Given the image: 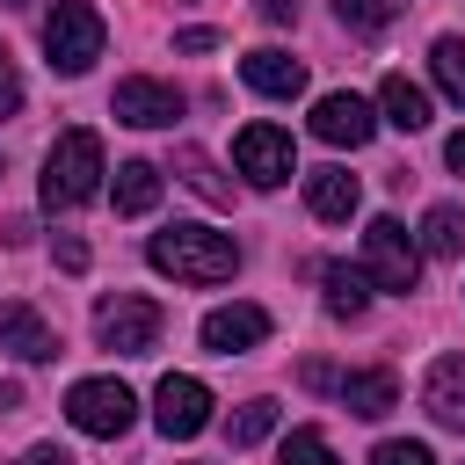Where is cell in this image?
<instances>
[{
	"mask_svg": "<svg viewBox=\"0 0 465 465\" xmlns=\"http://www.w3.org/2000/svg\"><path fill=\"white\" fill-rule=\"evenodd\" d=\"M145 262L160 276H174V283H225L240 269V247L225 232H211V225H167V232L145 240Z\"/></svg>",
	"mask_w": 465,
	"mask_h": 465,
	"instance_id": "1",
	"label": "cell"
},
{
	"mask_svg": "<svg viewBox=\"0 0 465 465\" xmlns=\"http://www.w3.org/2000/svg\"><path fill=\"white\" fill-rule=\"evenodd\" d=\"M102 174H109V167H102V138L73 124V131H58V145L44 153V203H51V211H73V203H87V196L102 189Z\"/></svg>",
	"mask_w": 465,
	"mask_h": 465,
	"instance_id": "2",
	"label": "cell"
},
{
	"mask_svg": "<svg viewBox=\"0 0 465 465\" xmlns=\"http://www.w3.org/2000/svg\"><path fill=\"white\" fill-rule=\"evenodd\" d=\"M102 15L87 7V0H58L51 7V22H44V51H51V73H65V80H80L94 58H102Z\"/></svg>",
	"mask_w": 465,
	"mask_h": 465,
	"instance_id": "3",
	"label": "cell"
},
{
	"mask_svg": "<svg viewBox=\"0 0 465 465\" xmlns=\"http://www.w3.org/2000/svg\"><path fill=\"white\" fill-rule=\"evenodd\" d=\"M160 327H167V312L153 298H138V291H116V298L94 305V341L116 349V356H145L160 341Z\"/></svg>",
	"mask_w": 465,
	"mask_h": 465,
	"instance_id": "4",
	"label": "cell"
},
{
	"mask_svg": "<svg viewBox=\"0 0 465 465\" xmlns=\"http://www.w3.org/2000/svg\"><path fill=\"white\" fill-rule=\"evenodd\" d=\"M65 421H73L80 436H124V429L138 421V400H131L124 378H80V385L65 392Z\"/></svg>",
	"mask_w": 465,
	"mask_h": 465,
	"instance_id": "5",
	"label": "cell"
},
{
	"mask_svg": "<svg viewBox=\"0 0 465 465\" xmlns=\"http://www.w3.org/2000/svg\"><path fill=\"white\" fill-rule=\"evenodd\" d=\"M363 262H371L378 291H414V276H421V247L407 240L400 218H371L363 225Z\"/></svg>",
	"mask_w": 465,
	"mask_h": 465,
	"instance_id": "6",
	"label": "cell"
},
{
	"mask_svg": "<svg viewBox=\"0 0 465 465\" xmlns=\"http://www.w3.org/2000/svg\"><path fill=\"white\" fill-rule=\"evenodd\" d=\"M153 421H160L167 443H189L196 429H211V385L189 378V371H167L160 392H153Z\"/></svg>",
	"mask_w": 465,
	"mask_h": 465,
	"instance_id": "7",
	"label": "cell"
},
{
	"mask_svg": "<svg viewBox=\"0 0 465 465\" xmlns=\"http://www.w3.org/2000/svg\"><path fill=\"white\" fill-rule=\"evenodd\" d=\"M232 160H240V174L254 182V189H276V182H291V131L283 124H247L240 138H232Z\"/></svg>",
	"mask_w": 465,
	"mask_h": 465,
	"instance_id": "8",
	"label": "cell"
},
{
	"mask_svg": "<svg viewBox=\"0 0 465 465\" xmlns=\"http://www.w3.org/2000/svg\"><path fill=\"white\" fill-rule=\"evenodd\" d=\"M371 131H378V116H371V102L363 94H349V87H334V94H320L312 102V138L320 145H371Z\"/></svg>",
	"mask_w": 465,
	"mask_h": 465,
	"instance_id": "9",
	"label": "cell"
},
{
	"mask_svg": "<svg viewBox=\"0 0 465 465\" xmlns=\"http://www.w3.org/2000/svg\"><path fill=\"white\" fill-rule=\"evenodd\" d=\"M109 109H116L124 124H138V131H160V124H174V116H182V94H174L167 80H116Z\"/></svg>",
	"mask_w": 465,
	"mask_h": 465,
	"instance_id": "10",
	"label": "cell"
},
{
	"mask_svg": "<svg viewBox=\"0 0 465 465\" xmlns=\"http://www.w3.org/2000/svg\"><path fill=\"white\" fill-rule=\"evenodd\" d=\"M0 349L22 356V363H51L58 356V334L36 305H0Z\"/></svg>",
	"mask_w": 465,
	"mask_h": 465,
	"instance_id": "11",
	"label": "cell"
},
{
	"mask_svg": "<svg viewBox=\"0 0 465 465\" xmlns=\"http://www.w3.org/2000/svg\"><path fill=\"white\" fill-rule=\"evenodd\" d=\"M254 341H269V312L262 305H218V312H203V349L232 356V349H254Z\"/></svg>",
	"mask_w": 465,
	"mask_h": 465,
	"instance_id": "12",
	"label": "cell"
},
{
	"mask_svg": "<svg viewBox=\"0 0 465 465\" xmlns=\"http://www.w3.org/2000/svg\"><path fill=\"white\" fill-rule=\"evenodd\" d=\"M240 80H247L254 94H269V102L305 94V65H298L291 51H247V58H240Z\"/></svg>",
	"mask_w": 465,
	"mask_h": 465,
	"instance_id": "13",
	"label": "cell"
},
{
	"mask_svg": "<svg viewBox=\"0 0 465 465\" xmlns=\"http://www.w3.org/2000/svg\"><path fill=\"white\" fill-rule=\"evenodd\" d=\"M334 392H341V407L363 414V421H378V414L400 407V378H392V371H341Z\"/></svg>",
	"mask_w": 465,
	"mask_h": 465,
	"instance_id": "14",
	"label": "cell"
},
{
	"mask_svg": "<svg viewBox=\"0 0 465 465\" xmlns=\"http://www.w3.org/2000/svg\"><path fill=\"white\" fill-rule=\"evenodd\" d=\"M305 203H312V218H349L356 211V174L349 167H312L305 174Z\"/></svg>",
	"mask_w": 465,
	"mask_h": 465,
	"instance_id": "15",
	"label": "cell"
},
{
	"mask_svg": "<svg viewBox=\"0 0 465 465\" xmlns=\"http://www.w3.org/2000/svg\"><path fill=\"white\" fill-rule=\"evenodd\" d=\"M429 414L443 429H465V356H443L429 371Z\"/></svg>",
	"mask_w": 465,
	"mask_h": 465,
	"instance_id": "16",
	"label": "cell"
},
{
	"mask_svg": "<svg viewBox=\"0 0 465 465\" xmlns=\"http://www.w3.org/2000/svg\"><path fill=\"white\" fill-rule=\"evenodd\" d=\"M378 102H385V124H392V131H421V124H429V94H421L407 73H385Z\"/></svg>",
	"mask_w": 465,
	"mask_h": 465,
	"instance_id": "17",
	"label": "cell"
},
{
	"mask_svg": "<svg viewBox=\"0 0 465 465\" xmlns=\"http://www.w3.org/2000/svg\"><path fill=\"white\" fill-rule=\"evenodd\" d=\"M153 203H160V167H153V160H124V167H116V211L138 218V211H153Z\"/></svg>",
	"mask_w": 465,
	"mask_h": 465,
	"instance_id": "18",
	"label": "cell"
},
{
	"mask_svg": "<svg viewBox=\"0 0 465 465\" xmlns=\"http://www.w3.org/2000/svg\"><path fill=\"white\" fill-rule=\"evenodd\" d=\"M320 283H327V312H334V320H356V312L371 305V283H363V269H349V262H327Z\"/></svg>",
	"mask_w": 465,
	"mask_h": 465,
	"instance_id": "19",
	"label": "cell"
},
{
	"mask_svg": "<svg viewBox=\"0 0 465 465\" xmlns=\"http://www.w3.org/2000/svg\"><path fill=\"white\" fill-rule=\"evenodd\" d=\"M429 73H436V87L465 109V36H436V51H429Z\"/></svg>",
	"mask_w": 465,
	"mask_h": 465,
	"instance_id": "20",
	"label": "cell"
},
{
	"mask_svg": "<svg viewBox=\"0 0 465 465\" xmlns=\"http://www.w3.org/2000/svg\"><path fill=\"white\" fill-rule=\"evenodd\" d=\"M421 240H429V254H458V247H465V211H458V203H436V211L421 218Z\"/></svg>",
	"mask_w": 465,
	"mask_h": 465,
	"instance_id": "21",
	"label": "cell"
},
{
	"mask_svg": "<svg viewBox=\"0 0 465 465\" xmlns=\"http://www.w3.org/2000/svg\"><path fill=\"white\" fill-rule=\"evenodd\" d=\"M276 429V400H247L232 421H225V436H232V450H247V443H262Z\"/></svg>",
	"mask_w": 465,
	"mask_h": 465,
	"instance_id": "22",
	"label": "cell"
},
{
	"mask_svg": "<svg viewBox=\"0 0 465 465\" xmlns=\"http://www.w3.org/2000/svg\"><path fill=\"white\" fill-rule=\"evenodd\" d=\"M276 458H283V465H341V458H334V443H327L320 429H291Z\"/></svg>",
	"mask_w": 465,
	"mask_h": 465,
	"instance_id": "23",
	"label": "cell"
},
{
	"mask_svg": "<svg viewBox=\"0 0 465 465\" xmlns=\"http://www.w3.org/2000/svg\"><path fill=\"white\" fill-rule=\"evenodd\" d=\"M174 167H182V182H189L196 196H211V203H225V182L211 174V160H203L196 145H182V153H174Z\"/></svg>",
	"mask_w": 465,
	"mask_h": 465,
	"instance_id": "24",
	"label": "cell"
},
{
	"mask_svg": "<svg viewBox=\"0 0 465 465\" xmlns=\"http://www.w3.org/2000/svg\"><path fill=\"white\" fill-rule=\"evenodd\" d=\"M334 15H341L349 29H371V36H378V29L400 15V0H334Z\"/></svg>",
	"mask_w": 465,
	"mask_h": 465,
	"instance_id": "25",
	"label": "cell"
},
{
	"mask_svg": "<svg viewBox=\"0 0 465 465\" xmlns=\"http://www.w3.org/2000/svg\"><path fill=\"white\" fill-rule=\"evenodd\" d=\"M371 465H436V450H429V443H414V436H392V443H378V450H371Z\"/></svg>",
	"mask_w": 465,
	"mask_h": 465,
	"instance_id": "26",
	"label": "cell"
},
{
	"mask_svg": "<svg viewBox=\"0 0 465 465\" xmlns=\"http://www.w3.org/2000/svg\"><path fill=\"white\" fill-rule=\"evenodd\" d=\"M0 109H22V80H15V65H7V44H0Z\"/></svg>",
	"mask_w": 465,
	"mask_h": 465,
	"instance_id": "27",
	"label": "cell"
},
{
	"mask_svg": "<svg viewBox=\"0 0 465 465\" xmlns=\"http://www.w3.org/2000/svg\"><path fill=\"white\" fill-rule=\"evenodd\" d=\"M174 51H218V29H182Z\"/></svg>",
	"mask_w": 465,
	"mask_h": 465,
	"instance_id": "28",
	"label": "cell"
},
{
	"mask_svg": "<svg viewBox=\"0 0 465 465\" xmlns=\"http://www.w3.org/2000/svg\"><path fill=\"white\" fill-rule=\"evenodd\" d=\"M58 269L80 276V269H87V240H58Z\"/></svg>",
	"mask_w": 465,
	"mask_h": 465,
	"instance_id": "29",
	"label": "cell"
},
{
	"mask_svg": "<svg viewBox=\"0 0 465 465\" xmlns=\"http://www.w3.org/2000/svg\"><path fill=\"white\" fill-rule=\"evenodd\" d=\"M22 465H73V450H65V443H36Z\"/></svg>",
	"mask_w": 465,
	"mask_h": 465,
	"instance_id": "30",
	"label": "cell"
},
{
	"mask_svg": "<svg viewBox=\"0 0 465 465\" xmlns=\"http://www.w3.org/2000/svg\"><path fill=\"white\" fill-rule=\"evenodd\" d=\"M254 7H262V22H291L298 15V0H254Z\"/></svg>",
	"mask_w": 465,
	"mask_h": 465,
	"instance_id": "31",
	"label": "cell"
},
{
	"mask_svg": "<svg viewBox=\"0 0 465 465\" xmlns=\"http://www.w3.org/2000/svg\"><path fill=\"white\" fill-rule=\"evenodd\" d=\"M443 160H450V167L465 174V131H450V145H443Z\"/></svg>",
	"mask_w": 465,
	"mask_h": 465,
	"instance_id": "32",
	"label": "cell"
},
{
	"mask_svg": "<svg viewBox=\"0 0 465 465\" xmlns=\"http://www.w3.org/2000/svg\"><path fill=\"white\" fill-rule=\"evenodd\" d=\"M22 407V385H0V414H15Z\"/></svg>",
	"mask_w": 465,
	"mask_h": 465,
	"instance_id": "33",
	"label": "cell"
},
{
	"mask_svg": "<svg viewBox=\"0 0 465 465\" xmlns=\"http://www.w3.org/2000/svg\"><path fill=\"white\" fill-rule=\"evenodd\" d=\"M7 7H22V0H7Z\"/></svg>",
	"mask_w": 465,
	"mask_h": 465,
	"instance_id": "34",
	"label": "cell"
}]
</instances>
